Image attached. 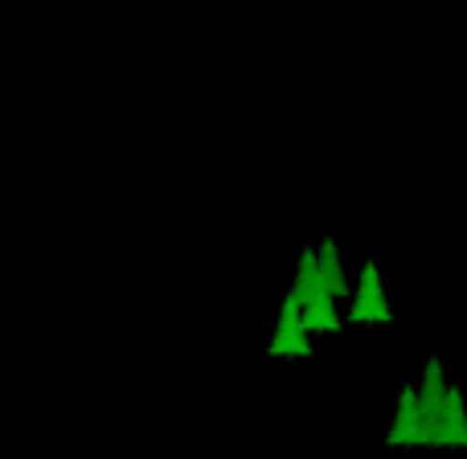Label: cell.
<instances>
[{
    "label": "cell",
    "mask_w": 467,
    "mask_h": 459,
    "mask_svg": "<svg viewBox=\"0 0 467 459\" xmlns=\"http://www.w3.org/2000/svg\"><path fill=\"white\" fill-rule=\"evenodd\" d=\"M389 443H422V411H419V390L406 386L402 402H398V419L389 431Z\"/></svg>",
    "instance_id": "obj_2"
},
{
    "label": "cell",
    "mask_w": 467,
    "mask_h": 459,
    "mask_svg": "<svg viewBox=\"0 0 467 459\" xmlns=\"http://www.w3.org/2000/svg\"><path fill=\"white\" fill-rule=\"evenodd\" d=\"M320 271H324V279H328L332 296H337V299H353V287H348L345 271H340V263H337V246H332L328 238L320 242Z\"/></svg>",
    "instance_id": "obj_3"
},
{
    "label": "cell",
    "mask_w": 467,
    "mask_h": 459,
    "mask_svg": "<svg viewBox=\"0 0 467 459\" xmlns=\"http://www.w3.org/2000/svg\"><path fill=\"white\" fill-rule=\"evenodd\" d=\"M348 320L353 324H361V320L389 324V308H386V296H381V279H378V266L373 263H365V271H361V287H357V296H353Z\"/></svg>",
    "instance_id": "obj_1"
}]
</instances>
